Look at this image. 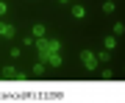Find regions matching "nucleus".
I'll use <instances>...</instances> for the list:
<instances>
[{
  "mask_svg": "<svg viewBox=\"0 0 125 103\" xmlns=\"http://www.w3.org/2000/svg\"><path fill=\"white\" fill-rule=\"evenodd\" d=\"M81 61H83V67H86V70H94V67L100 64V61H97V56H94L92 50H81Z\"/></svg>",
  "mask_w": 125,
  "mask_h": 103,
  "instance_id": "nucleus-3",
  "label": "nucleus"
},
{
  "mask_svg": "<svg viewBox=\"0 0 125 103\" xmlns=\"http://www.w3.org/2000/svg\"><path fill=\"white\" fill-rule=\"evenodd\" d=\"M70 11H72V17H75V20H83V17H86V9H83L81 3H72Z\"/></svg>",
  "mask_w": 125,
  "mask_h": 103,
  "instance_id": "nucleus-5",
  "label": "nucleus"
},
{
  "mask_svg": "<svg viewBox=\"0 0 125 103\" xmlns=\"http://www.w3.org/2000/svg\"><path fill=\"white\" fill-rule=\"evenodd\" d=\"M122 31H125V25H122V23H114V36H120Z\"/></svg>",
  "mask_w": 125,
  "mask_h": 103,
  "instance_id": "nucleus-11",
  "label": "nucleus"
},
{
  "mask_svg": "<svg viewBox=\"0 0 125 103\" xmlns=\"http://www.w3.org/2000/svg\"><path fill=\"white\" fill-rule=\"evenodd\" d=\"M31 75H33V78H45V61H36L33 70H31Z\"/></svg>",
  "mask_w": 125,
  "mask_h": 103,
  "instance_id": "nucleus-6",
  "label": "nucleus"
},
{
  "mask_svg": "<svg viewBox=\"0 0 125 103\" xmlns=\"http://www.w3.org/2000/svg\"><path fill=\"white\" fill-rule=\"evenodd\" d=\"M6 14H9V6H6L3 0H0V17H6Z\"/></svg>",
  "mask_w": 125,
  "mask_h": 103,
  "instance_id": "nucleus-13",
  "label": "nucleus"
},
{
  "mask_svg": "<svg viewBox=\"0 0 125 103\" xmlns=\"http://www.w3.org/2000/svg\"><path fill=\"white\" fill-rule=\"evenodd\" d=\"M36 53H39V61L50 64V67H61V42L58 39H47V36H42V39L33 42Z\"/></svg>",
  "mask_w": 125,
  "mask_h": 103,
  "instance_id": "nucleus-1",
  "label": "nucleus"
},
{
  "mask_svg": "<svg viewBox=\"0 0 125 103\" xmlns=\"http://www.w3.org/2000/svg\"><path fill=\"white\" fill-rule=\"evenodd\" d=\"M100 75H103V81H111V78H114V72H111V70H103Z\"/></svg>",
  "mask_w": 125,
  "mask_h": 103,
  "instance_id": "nucleus-12",
  "label": "nucleus"
},
{
  "mask_svg": "<svg viewBox=\"0 0 125 103\" xmlns=\"http://www.w3.org/2000/svg\"><path fill=\"white\" fill-rule=\"evenodd\" d=\"M94 56H97V61H100V64H106L108 58H111V50H106V47H103L100 53H94Z\"/></svg>",
  "mask_w": 125,
  "mask_h": 103,
  "instance_id": "nucleus-9",
  "label": "nucleus"
},
{
  "mask_svg": "<svg viewBox=\"0 0 125 103\" xmlns=\"http://www.w3.org/2000/svg\"><path fill=\"white\" fill-rule=\"evenodd\" d=\"M0 75H3L6 81H25L28 72H25V70H14V67H3V70H0Z\"/></svg>",
  "mask_w": 125,
  "mask_h": 103,
  "instance_id": "nucleus-2",
  "label": "nucleus"
},
{
  "mask_svg": "<svg viewBox=\"0 0 125 103\" xmlns=\"http://www.w3.org/2000/svg\"><path fill=\"white\" fill-rule=\"evenodd\" d=\"M58 3H70V0H58Z\"/></svg>",
  "mask_w": 125,
  "mask_h": 103,
  "instance_id": "nucleus-14",
  "label": "nucleus"
},
{
  "mask_svg": "<svg viewBox=\"0 0 125 103\" xmlns=\"http://www.w3.org/2000/svg\"><path fill=\"white\" fill-rule=\"evenodd\" d=\"M117 9V3H114V0H106V3H103V14H111Z\"/></svg>",
  "mask_w": 125,
  "mask_h": 103,
  "instance_id": "nucleus-10",
  "label": "nucleus"
},
{
  "mask_svg": "<svg viewBox=\"0 0 125 103\" xmlns=\"http://www.w3.org/2000/svg\"><path fill=\"white\" fill-rule=\"evenodd\" d=\"M103 47H106V50H114V47H117V36H114V34H108L106 39H103Z\"/></svg>",
  "mask_w": 125,
  "mask_h": 103,
  "instance_id": "nucleus-8",
  "label": "nucleus"
},
{
  "mask_svg": "<svg viewBox=\"0 0 125 103\" xmlns=\"http://www.w3.org/2000/svg\"><path fill=\"white\" fill-rule=\"evenodd\" d=\"M31 36H33V39H42V36H45V25H42V23H36V25L31 28Z\"/></svg>",
  "mask_w": 125,
  "mask_h": 103,
  "instance_id": "nucleus-7",
  "label": "nucleus"
},
{
  "mask_svg": "<svg viewBox=\"0 0 125 103\" xmlns=\"http://www.w3.org/2000/svg\"><path fill=\"white\" fill-rule=\"evenodd\" d=\"M0 36H3V39H14V36H17V25L0 20Z\"/></svg>",
  "mask_w": 125,
  "mask_h": 103,
  "instance_id": "nucleus-4",
  "label": "nucleus"
}]
</instances>
